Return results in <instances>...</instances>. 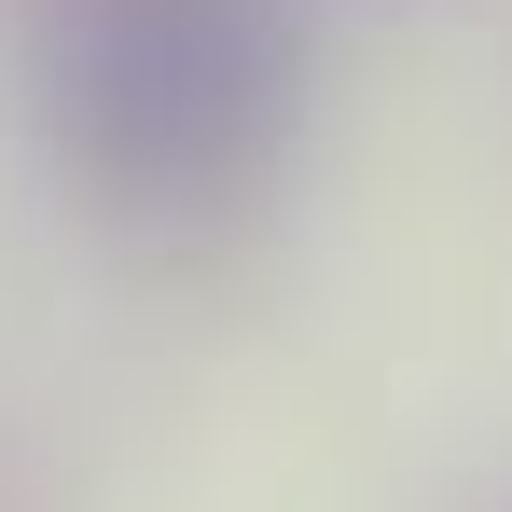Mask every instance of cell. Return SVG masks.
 <instances>
[{"instance_id":"1","label":"cell","mask_w":512,"mask_h":512,"mask_svg":"<svg viewBox=\"0 0 512 512\" xmlns=\"http://www.w3.org/2000/svg\"><path fill=\"white\" fill-rule=\"evenodd\" d=\"M305 125L291 0H70L42 42V153L125 236L236 222Z\"/></svg>"}]
</instances>
